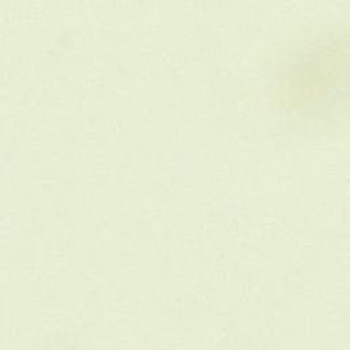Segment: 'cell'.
<instances>
[{
  "label": "cell",
  "instance_id": "cell-1",
  "mask_svg": "<svg viewBox=\"0 0 350 350\" xmlns=\"http://www.w3.org/2000/svg\"><path fill=\"white\" fill-rule=\"evenodd\" d=\"M273 93L278 108L297 122L333 127L348 116L349 29H308L284 48L275 63Z\"/></svg>",
  "mask_w": 350,
  "mask_h": 350
}]
</instances>
